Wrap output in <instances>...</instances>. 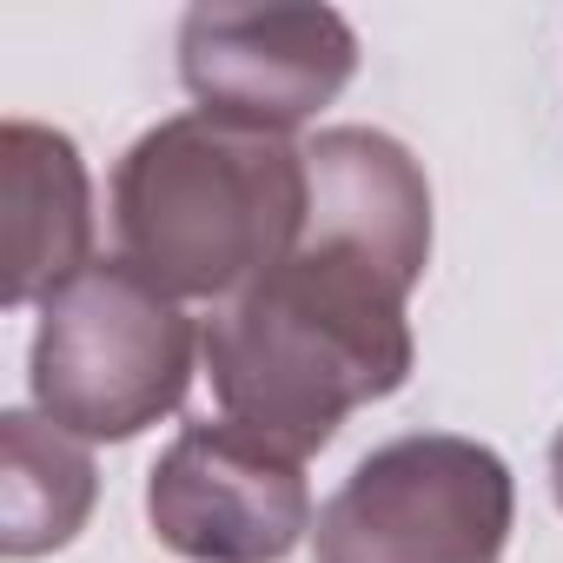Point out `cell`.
Returning a JSON list of instances; mask_svg holds the SVG:
<instances>
[{
    "mask_svg": "<svg viewBox=\"0 0 563 563\" xmlns=\"http://www.w3.org/2000/svg\"><path fill=\"white\" fill-rule=\"evenodd\" d=\"M306 173L299 245L199 332L219 411L299 464L358 405L411 378L418 339L405 306L431 265V186L391 133L325 126L306 146Z\"/></svg>",
    "mask_w": 563,
    "mask_h": 563,
    "instance_id": "1",
    "label": "cell"
},
{
    "mask_svg": "<svg viewBox=\"0 0 563 563\" xmlns=\"http://www.w3.org/2000/svg\"><path fill=\"white\" fill-rule=\"evenodd\" d=\"M0 179H8V306L27 312L93 265V179L80 146L34 120L0 126Z\"/></svg>",
    "mask_w": 563,
    "mask_h": 563,
    "instance_id": "7",
    "label": "cell"
},
{
    "mask_svg": "<svg viewBox=\"0 0 563 563\" xmlns=\"http://www.w3.org/2000/svg\"><path fill=\"white\" fill-rule=\"evenodd\" d=\"M550 490H556V504H563V431H556V444H550Z\"/></svg>",
    "mask_w": 563,
    "mask_h": 563,
    "instance_id": "9",
    "label": "cell"
},
{
    "mask_svg": "<svg viewBox=\"0 0 563 563\" xmlns=\"http://www.w3.org/2000/svg\"><path fill=\"white\" fill-rule=\"evenodd\" d=\"M510 464L457 431H411L358 457L312 523L319 563H504Z\"/></svg>",
    "mask_w": 563,
    "mask_h": 563,
    "instance_id": "4",
    "label": "cell"
},
{
    "mask_svg": "<svg viewBox=\"0 0 563 563\" xmlns=\"http://www.w3.org/2000/svg\"><path fill=\"white\" fill-rule=\"evenodd\" d=\"M199 332L166 286L126 258H93L41 306L27 391L80 444H126L173 418L192 385Z\"/></svg>",
    "mask_w": 563,
    "mask_h": 563,
    "instance_id": "3",
    "label": "cell"
},
{
    "mask_svg": "<svg viewBox=\"0 0 563 563\" xmlns=\"http://www.w3.org/2000/svg\"><path fill=\"white\" fill-rule=\"evenodd\" d=\"M100 504V471L74 431L41 411L0 418V550L14 563L67 550Z\"/></svg>",
    "mask_w": 563,
    "mask_h": 563,
    "instance_id": "8",
    "label": "cell"
},
{
    "mask_svg": "<svg viewBox=\"0 0 563 563\" xmlns=\"http://www.w3.org/2000/svg\"><path fill=\"white\" fill-rule=\"evenodd\" d=\"M358 74V34L332 8H245V0H206L179 21V80L199 113L292 133L319 120L345 80Z\"/></svg>",
    "mask_w": 563,
    "mask_h": 563,
    "instance_id": "5",
    "label": "cell"
},
{
    "mask_svg": "<svg viewBox=\"0 0 563 563\" xmlns=\"http://www.w3.org/2000/svg\"><path fill=\"white\" fill-rule=\"evenodd\" d=\"M306 206V146L212 113L146 126L113 166L120 258L173 299H239L299 245Z\"/></svg>",
    "mask_w": 563,
    "mask_h": 563,
    "instance_id": "2",
    "label": "cell"
},
{
    "mask_svg": "<svg viewBox=\"0 0 563 563\" xmlns=\"http://www.w3.org/2000/svg\"><path fill=\"white\" fill-rule=\"evenodd\" d=\"M146 523L186 563H286L312 530L306 464L232 418L186 424L146 471Z\"/></svg>",
    "mask_w": 563,
    "mask_h": 563,
    "instance_id": "6",
    "label": "cell"
}]
</instances>
